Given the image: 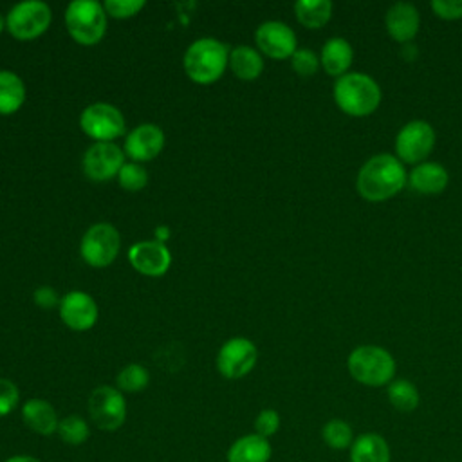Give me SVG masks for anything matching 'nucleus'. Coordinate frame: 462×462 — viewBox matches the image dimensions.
Returning <instances> with one entry per match:
<instances>
[{
  "mask_svg": "<svg viewBox=\"0 0 462 462\" xmlns=\"http://www.w3.org/2000/svg\"><path fill=\"white\" fill-rule=\"evenodd\" d=\"M406 184L402 162L390 155L379 153L370 157L357 171L356 189L368 202H383L397 195Z\"/></svg>",
  "mask_w": 462,
  "mask_h": 462,
  "instance_id": "obj_1",
  "label": "nucleus"
},
{
  "mask_svg": "<svg viewBox=\"0 0 462 462\" xmlns=\"http://www.w3.org/2000/svg\"><path fill=\"white\" fill-rule=\"evenodd\" d=\"M229 51L231 49L224 42L211 36L191 42L182 58L186 76L199 85L218 81L229 67Z\"/></svg>",
  "mask_w": 462,
  "mask_h": 462,
  "instance_id": "obj_2",
  "label": "nucleus"
},
{
  "mask_svg": "<svg viewBox=\"0 0 462 462\" xmlns=\"http://www.w3.org/2000/svg\"><path fill=\"white\" fill-rule=\"evenodd\" d=\"M334 101L346 116L365 117L379 106L381 88L368 74L346 72L334 85Z\"/></svg>",
  "mask_w": 462,
  "mask_h": 462,
  "instance_id": "obj_3",
  "label": "nucleus"
},
{
  "mask_svg": "<svg viewBox=\"0 0 462 462\" xmlns=\"http://www.w3.org/2000/svg\"><path fill=\"white\" fill-rule=\"evenodd\" d=\"M106 20L103 4L96 0H74L65 9V27L70 38L83 47H92L105 38Z\"/></svg>",
  "mask_w": 462,
  "mask_h": 462,
  "instance_id": "obj_4",
  "label": "nucleus"
},
{
  "mask_svg": "<svg viewBox=\"0 0 462 462\" xmlns=\"http://www.w3.org/2000/svg\"><path fill=\"white\" fill-rule=\"evenodd\" d=\"M350 375L366 386L388 384L395 375V359L383 346L363 345L350 352L346 361Z\"/></svg>",
  "mask_w": 462,
  "mask_h": 462,
  "instance_id": "obj_5",
  "label": "nucleus"
},
{
  "mask_svg": "<svg viewBox=\"0 0 462 462\" xmlns=\"http://www.w3.org/2000/svg\"><path fill=\"white\" fill-rule=\"evenodd\" d=\"M52 22L51 7L42 0H25L14 4L5 16L7 32L20 40L29 42L42 36Z\"/></svg>",
  "mask_w": 462,
  "mask_h": 462,
  "instance_id": "obj_6",
  "label": "nucleus"
},
{
  "mask_svg": "<svg viewBox=\"0 0 462 462\" xmlns=\"http://www.w3.org/2000/svg\"><path fill=\"white\" fill-rule=\"evenodd\" d=\"M121 235L108 222L92 224L81 236L79 254L87 265L103 269L108 267L119 254Z\"/></svg>",
  "mask_w": 462,
  "mask_h": 462,
  "instance_id": "obj_7",
  "label": "nucleus"
},
{
  "mask_svg": "<svg viewBox=\"0 0 462 462\" xmlns=\"http://www.w3.org/2000/svg\"><path fill=\"white\" fill-rule=\"evenodd\" d=\"M79 126L94 143H114L126 130L123 112L105 101L85 106L79 116Z\"/></svg>",
  "mask_w": 462,
  "mask_h": 462,
  "instance_id": "obj_8",
  "label": "nucleus"
},
{
  "mask_svg": "<svg viewBox=\"0 0 462 462\" xmlns=\"http://www.w3.org/2000/svg\"><path fill=\"white\" fill-rule=\"evenodd\" d=\"M88 415L96 428L103 431L119 430L126 420V401L123 392L108 384L94 388L88 397Z\"/></svg>",
  "mask_w": 462,
  "mask_h": 462,
  "instance_id": "obj_9",
  "label": "nucleus"
},
{
  "mask_svg": "<svg viewBox=\"0 0 462 462\" xmlns=\"http://www.w3.org/2000/svg\"><path fill=\"white\" fill-rule=\"evenodd\" d=\"M435 146V130L426 121L406 123L395 137V152L401 162L420 164Z\"/></svg>",
  "mask_w": 462,
  "mask_h": 462,
  "instance_id": "obj_10",
  "label": "nucleus"
},
{
  "mask_svg": "<svg viewBox=\"0 0 462 462\" xmlns=\"http://www.w3.org/2000/svg\"><path fill=\"white\" fill-rule=\"evenodd\" d=\"M256 345L247 337L227 339L217 354V370L226 379H242L256 365Z\"/></svg>",
  "mask_w": 462,
  "mask_h": 462,
  "instance_id": "obj_11",
  "label": "nucleus"
},
{
  "mask_svg": "<svg viewBox=\"0 0 462 462\" xmlns=\"http://www.w3.org/2000/svg\"><path fill=\"white\" fill-rule=\"evenodd\" d=\"M83 171L94 182H105L117 177L125 164V150L116 143H94L83 153Z\"/></svg>",
  "mask_w": 462,
  "mask_h": 462,
  "instance_id": "obj_12",
  "label": "nucleus"
},
{
  "mask_svg": "<svg viewBox=\"0 0 462 462\" xmlns=\"http://www.w3.org/2000/svg\"><path fill=\"white\" fill-rule=\"evenodd\" d=\"M254 42L260 49V54H265L273 60H287L296 52L294 31L278 20L260 23L254 32Z\"/></svg>",
  "mask_w": 462,
  "mask_h": 462,
  "instance_id": "obj_13",
  "label": "nucleus"
},
{
  "mask_svg": "<svg viewBox=\"0 0 462 462\" xmlns=\"http://www.w3.org/2000/svg\"><path fill=\"white\" fill-rule=\"evenodd\" d=\"M128 262L139 274L159 278L168 273L171 265V253L157 240H141L130 245Z\"/></svg>",
  "mask_w": 462,
  "mask_h": 462,
  "instance_id": "obj_14",
  "label": "nucleus"
},
{
  "mask_svg": "<svg viewBox=\"0 0 462 462\" xmlns=\"http://www.w3.org/2000/svg\"><path fill=\"white\" fill-rule=\"evenodd\" d=\"M58 312L61 321L70 330H76V332H85L92 328L99 316L96 300L83 291H70L65 296H61Z\"/></svg>",
  "mask_w": 462,
  "mask_h": 462,
  "instance_id": "obj_15",
  "label": "nucleus"
},
{
  "mask_svg": "<svg viewBox=\"0 0 462 462\" xmlns=\"http://www.w3.org/2000/svg\"><path fill=\"white\" fill-rule=\"evenodd\" d=\"M164 148V132L153 123H143L132 128L125 137V155L134 162L153 161Z\"/></svg>",
  "mask_w": 462,
  "mask_h": 462,
  "instance_id": "obj_16",
  "label": "nucleus"
},
{
  "mask_svg": "<svg viewBox=\"0 0 462 462\" xmlns=\"http://www.w3.org/2000/svg\"><path fill=\"white\" fill-rule=\"evenodd\" d=\"M384 25H386L388 34L395 42L406 43V42L413 40L419 32V25H420L419 11L415 9V5L408 4V2H397L386 11Z\"/></svg>",
  "mask_w": 462,
  "mask_h": 462,
  "instance_id": "obj_17",
  "label": "nucleus"
},
{
  "mask_svg": "<svg viewBox=\"0 0 462 462\" xmlns=\"http://www.w3.org/2000/svg\"><path fill=\"white\" fill-rule=\"evenodd\" d=\"M22 419L25 426L38 435H52L58 431V413L54 406L40 397L27 399L22 406Z\"/></svg>",
  "mask_w": 462,
  "mask_h": 462,
  "instance_id": "obj_18",
  "label": "nucleus"
},
{
  "mask_svg": "<svg viewBox=\"0 0 462 462\" xmlns=\"http://www.w3.org/2000/svg\"><path fill=\"white\" fill-rule=\"evenodd\" d=\"M354 51L345 38H328L321 49L319 63L328 76L341 78L352 65Z\"/></svg>",
  "mask_w": 462,
  "mask_h": 462,
  "instance_id": "obj_19",
  "label": "nucleus"
},
{
  "mask_svg": "<svg viewBox=\"0 0 462 462\" xmlns=\"http://www.w3.org/2000/svg\"><path fill=\"white\" fill-rule=\"evenodd\" d=\"M410 186L424 195H437L444 191L449 182L448 170L437 162H420L410 171Z\"/></svg>",
  "mask_w": 462,
  "mask_h": 462,
  "instance_id": "obj_20",
  "label": "nucleus"
},
{
  "mask_svg": "<svg viewBox=\"0 0 462 462\" xmlns=\"http://www.w3.org/2000/svg\"><path fill=\"white\" fill-rule=\"evenodd\" d=\"M271 444L267 439L249 433L236 439L227 449V462H269Z\"/></svg>",
  "mask_w": 462,
  "mask_h": 462,
  "instance_id": "obj_21",
  "label": "nucleus"
},
{
  "mask_svg": "<svg viewBox=\"0 0 462 462\" xmlns=\"http://www.w3.org/2000/svg\"><path fill=\"white\" fill-rule=\"evenodd\" d=\"M229 69L238 79L253 81L263 72V58L256 49L238 45L229 51Z\"/></svg>",
  "mask_w": 462,
  "mask_h": 462,
  "instance_id": "obj_22",
  "label": "nucleus"
},
{
  "mask_svg": "<svg viewBox=\"0 0 462 462\" xmlns=\"http://www.w3.org/2000/svg\"><path fill=\"white\" fill-rule=\"evenodd\" d=\"M350 462H390V446L379 433H363L352 442Z\"/></svg>",
  "mask_w": 462,
  "mask_h": 462,
  "instance_id": "obj_23",
  "label": "nucleus"
},
{
  "mask_svg": "<svg viewBox=\"0 0 462 462\" xmlns=\"http://www.w3.org/2000/svg\"><path fill=\"white\" fill-rule=\"evenodd\" d=\"M25 103V83L13 70H0V116H11Z\"/></svg>",
  "mask_w": 462,
  "mask_h": 462,
  "instance_id": "obj_24",
  "label": "nucleus"
},
{
  "mask_svg": "<svg viewBox=\"0 0 462 462\" xmlns=\"http://www.w3.org/2000/svg\"><path fill=\"white\" fill-rule=\"evenodd\" d=\"M294 14L303 27L319 29L332 16V4L328 0H298L294 4Z\"/></svg>",
  "mask_w": 462,
  "mask_h": 462,
  "instance_id": "obj_25",
  "label": "nucleus"
},
{
  "mask_svg": "<svg viewBox=\"0 0 462 462\" xmlns=\"http://www.w3.org/2000/svg\"><path fill=\"white\" fill-rule=\"evenodd\" d=\"M388 401L399 411H413L419 406V392L413 383L406 379H397L388 384Z\"/></svg>",
  "mask_w": 462,
  "mask_h": 462,
  "instance_id": "obj_26",
  "label": "nucleus"
},
{
  "mask_svg": "<svg viewBox=\"0 0 462 462\" xmlns=\"http://www.w3.org/2000/svg\"><path fill=\"white\" fill-rule=\"evenodd\" d=\"M148 383H150V372L139 363L126 365L125 368L119 370L116 377V388L126 393L143 392L148 386Z\"/></svg>",
  "mask_w": 462,
  "mask_h": 462,
  "instance_id": "obj_27",
  "label": "nucleus"
},
{
  "mask_svg": "<svg viewBox=\"0 0 462 462\" xmlns=\"http://www.w3.org/2000/svg\"><path fill=\"white\" fill-rule=\"evenodd\" d=\"M56 433H58V437L65 444L79 446V444L88 440L90 428H88V422L83 417H79V415H67V417L60 419Z\"/></svg>",
  "mask_w": 462,
  "mask_h": 462,
  "instance_id": "obj_28",
  "label": "nucleus"
},
{
  "mask_svg": "<svg viewBox=\"0 0 462 462\" xmlns=\"http://www.w3.org/2000/svg\"><path fill=\"white\" fill-rule=\"evenodd\" d=\"M321 437H323L325 444L332 449H345V448L352 446V442H354L352 428L348 426V422H345L341 419H332V420L325 422V426L321 430Z\"/></svg>",
  "mask_w": 462,
  "mask_h": 462,
  "instance_id": "obj_29",
  "label": "nucleus"
},
{
  "mask_svg": "<svg viewBox=\"0 0 462 462\" xmlns=\"http://www.w3.org/2000/svg\"><path fill=\"white\" fill-rule=\"evenodd\" d=\"M117 182L126 191H141L148 184V171L139 162H125L117 173Z\"/></svg>",
  "mask_w": 462,
  "mask_h": 462,
  "instance_id": "obj_30",
  "label": "nucleus"
},
{
  "mask_svg": "<svg viewBox=\"0 0 462 462\" xmlns=\"http://www.w3.org/2000/svg\"><path fill=\"white\" fill-rule=\"evenodd\" d=\"M144 0H105L103 7L106 16L116 20H128L144 9Z\"/></svg>",
  "mask_w": 462,
  "mask_h": 462,
  "instance_id": "obj_31",
  "label": "nucleus"
},
{
  "mask_svg": "<svg viewBox=\"0 0 462 462\" xmlns=\"http://www.w3.org/2000/svg\"><path fill=\"white\" fill-rule=\"evenodd\" d=\"M291 65L294 69V72L298 76H303V78H310L318 72V67L321 65L319 63V58L314 51L310 49H296V52L291 56Z\"/></svg>",
  "mask_w": 462,
  "mask_h": 462,
  "instance_id": "obj_32",
  "label": "nucleus"
},
{
  "mask_svg": "<svg viewBox=\"0 0 462 462\" xmlns=\"http://www.w3.org/2000/svg\"><path fill=\"white\" fill-rule=\"evenodd\" d=\"M20 402V390L11 379L0 377V417L9 415Z\"/></svg>",
  "mask_w": 462,
  "mask_h": 462,
  "instance_id": "obj_33",
  "label": "nucleus"
},
{
  "mask_svg": "<svg viewBox=\"0 0 462 462\" xmlns=\"http://www.w3.org/2000/svg\"><path fill=\"white\" fill-rule=\"evenodd\" d=\"M278 430H280V415L276 410L265 408L256 415V419H254V433L256 435L269 439Z\"/></svg>",
  "mask_w": 462,
  "mask_h": 462,
  "instance_id": "obj_34",
  "label": "nucleus"
},
{
  "mask_svg": "<svg viewBox=\"0 0 462 462\" xmlns=\"http://www.w3.org/2000/svg\"><path fill=\"white\" fill-rule=\"evenodd\" d=\"M431 9L442 20L462 18V0H433Z\"/></svg>",
  "mask_w": 462,
  "mask_h": 462,
  "instance_id": "obj_35",
  "label": "nucleus"
},
{
  "mask_svg": "<svg viewBox=\"0 0 462 462\" xmlns=\"http://www.w3.org/2000/svg\"><path fill=\"white\" fill-rule=\"evenodd\" d=\"M32 300L38 307L42 309H54V307H60V301L61 298L58 296V292L49 287V285H42L38 287L34 292H32Z\"/></svg>",
  "mask_w": 462,
  "mask_h": 462,
  "instance_id": "obj_36",
  "label": "nucleus"
},
{
  "mask_svg": "<svg viewBox=\"0 0 462 462\" xmlns=\"http://www.w3.org/2000/svg\"><path fill=\"white\" fill-rule=\"evenodd\" d=\"M4 462H42V460L36 458V457H31V455H14V457H9Z\"/></svg>",
  "mask_w": 462,
  "mask_h": 462,
  "instance_id": "obj_37",
  "label": "nucleus"
},
{
  "mask_svg": "<svg viewBox=\"0 0 462 462\" xmlns=\"http://www.w3.org/2000/svg\"><path fill=\"white\" fill-rule=\"evenodd\" d=\"M168 236H170V229H168L166 226H159V227L155 229V238H153V240L164 244V240H166Z\"/></svg>",
  "mask_w": 462,
  "mask_h": 462,
  "instance_id": "obj_38",
  "label": "nucleus"
},
{
  "mask_svg": "<svg viewBox=\"0 0 462 462\" xmlns=\"http://www.w3.org/2000/svg\"><path fill=\"white\" fill-rule=\"evenodd\" d=\"M4 29H5V16L0 13V34L4 32Z\"/></svg>",
  "mask_w": 462,
  "mask_h": 462,
  "instance_id": "obj_39",
  "label": "nucleus"
}]
</instances>
